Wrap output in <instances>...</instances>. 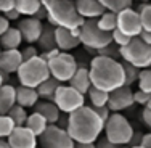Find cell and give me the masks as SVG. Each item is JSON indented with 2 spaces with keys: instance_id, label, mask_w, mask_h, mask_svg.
I'll return each mask as SVG.
<instances>
[{
  "instance_id": "1",
  "label": "cell",
  "mask_w": 151,
  "mask_h": 148,
  "mask_svg": "<svg viewBox=\"0 0 151 148\" xmlns=\"http://www.w3.org/2000/svg\"><path fill=\"white\" fill-rule=\"evenodd\" d=\"M103 124L105 122L98 118L93 108L84 105L68 114L66 132L76 143H95L103 132Z\"/></svg>"
},
{
  "instance_id": "2",
  "label": "cell",
  "mask_w": 151,
  "mask_h": 148,
  "mask_svg": "<svg viewBox=\"0 0 151 148\" xmlns=\"http://www.w3.org/2000/svg\"><path fill=\"white\" fill-rule=\"evenodd\" d=\"M88 76H90V82L93 87L105 90L108 93L124 85L122 63L114 58H108L101 55L93 56L90 66H88Z\"/></svg>"
},
{
  "instance_id": "3",
  "label": "cell",
  "mask_w": 151,
  "mask_h": 148,
  "mask_svg": "<svg viewBox=\"0 0 151 148\" xmlns=\"http://www.w3.org/2000/svg\"><path fill=\"white\" fill-rule=\"evenodd\" d=\"M42 6L47 12L45 19L53 27L79 29L84 23V18L76 12L73 0H42Z\"/></svg>"
},
{
  "instance_id": "4",
  "label": "cell",
  "mask_w": 151,
  "mask_h": 148,
  "mask_svg": "<svg viewBox=\"0 0 151 148\" xmlns=\"http://www.w3.org/2000/svg\"><path fill=\"white\" fill-rule=\"evenodd\" d=\"M16 76H18V81H19V85L35 89L47 77H50V73H48L47 61L40 55H37L31 60L23 61L16 71Z\"/></svg>"
},
{
  "instance_id": "5",
  "label": "cell",
  "mask_w": 151,
  "mask_h": 148,
  "mask_svg": "<svg viewBox=\"0 0 151 148\" xmlns=\"http://www.w3.org/2000/svg\"><path fill=\"white\" fill-rule=\"evenodd\" d=\"M103 132L105 137L109 142L116 143V145H127L130 140L134 127H132L130 121L121 113H111L109 118L103 124Z\"/></svg>"
},
{
  "instance_id": "6",
  "label": "cell",
  "mask_w": 151,
  "mask_h": 148,
  "mask_svg": "<svg viewBox=\"0 0 151 148\" xmlns=\"http://www.w3.org/2000/svg\"><path fill=\"white\" fill-rule=\"evenodd\" d=\"M119 58L122 61L138 68L145 69L151 66V45L142 42L138 37H132L130 42L124 47H119Z\"/></svg>"
},
{
  "instance_id": "7",
  "label": "cell",
  "mask_w": 151,
  "mask_h": 148,
  "mask_svg": "<svg viewBox=\"0 0 151 148\" xmlns=\"http://www.w3.org/2000/svg\"><path fill=\"white\" fill-rule=\"evenodd\" d=\"M79 40L88 52L96 50L111 44V32H105L96 26V19H84L82 26L79 27Z\"/></svg>"
},
{
  "instance_id": "8",
  "label": "cell",
  "mask_w": 151,
  "mask_h": 148,
  "mask_svg": "<svg viewBox=\"0 0 151 148\" xmlns=\"http://www.w3.org/2000/svg\"><path fill=\"white\" fill-rule=\"evenodd\" d=\"M47 66H48V73L53 79H56L60 84H66L71 79V76L76 73L79 64L69 52H60L58 55L47 61Z\"/></svg>"
},
{
  "instance_id": "9",
  "label": "cell",
  "mask_w": 151,
  "mask_h": 148,
  "mask_svg": "<svg viewBox=\"0 0 151 148\" xmlns=\"http://www.w3.org/2000/svg\"><path fill=\"white\" fill-rule=\"evenodd\" d=\"M53 103L58 106V110L64 114H69L76 111L77 108L85 105V95L81 92H77L76 89H73L69 84L64 85L61 84L55 92V97L52 100Z\"/></svg>"
},
{
  "instance_id": "10",
  "label": "cell",
  "mask_w": 151,
  "mask_h": 148,
  "mask_svg": "<svg viewBox=\"0 0 151 148\" xmlns=\"http://www.w3.org/2000/svg\"><path fill=\"white\" fill-rule=\"evenodd\" d=\"M39 148H73L74 140L69 137L66 129L58 127L56 124H48L47 129L37 137Z\"/></svg>"
},
{
  "instance_id": "11",
  "label": "cell",
  "mask_w": 151,
  "mask_h": 148,
  "mask_svg": "<svg viewBox=\"0 0 151 148\" xmlns=\"http://www.w3.org/2000/svg\"><path fill=\"white\" fill-rule=\"evenodd\" d=\"M134 90L129 85H121V87L114 89L113 92L108 93V102L106 106L109 108L111 113H121L124 110L134 106Z\"/></svg>"
},
{
  "instance_id": "12",
  "label": "cell",
  "mask_w": 151,
  "mask_h": 148,
  "mask_svg": "<svg viewBox=\"0 0 151 148\" xmlns=\"http://www.w3.org/2000/svg\"><path fill=\"white\" fill-rule=\"evenodd\" d=\"M116 16H117L116 27L119 31H122L124 34H127L129 37H137V35L140 34L142 24H140V19H138V13H137L132 6L121 10L119 13H116Z\"/></svg>"
},
{
  "instance_id": "13",
  "label": "cell",
  "mask_w": 151,
  "mask_h": 148,
  "mask_svg": "<svg viewBox=\"0 0 151 148\" xmlns=\"http://www.w3.org/2000/svg\"><path fill=\"white\" fill-rule=\"evenodd\" d=\"M18 31H19L23 42H27L29 45H34L37 42L39 35L44 27V21L37 19L34 16H21L18 19Z\"/></svg>"
},
{
  "instance_id": "14",
  "label": "cell",
  "mask_w": 151,
  "mask_h": 148,
  "mask_svg": "<svg viewBox=\"0 0 151 148\" xmlns=\"http://www.w3.org/2000/svg\"><path fill=\"white\" fill-rule=\"evenodd\" d=\"M5 140L10 148H37V137L26 126H16Z\"/></svg>"
},
{
  "instance_id": "15",
  "label": "cell",
  "mask_w": 151,
  "mask_h": 148,
  "mask_svg": "<svg viewBox=\"0 0 151 148\" xmlns=\"http://www.w3.org/2000/svg\"><path fill=\"white\" fill-rule=\"evenodd\" d=\"M55 44L60 52H71L81 45L79 40V29H66V27H55Z\"/></svg>"
},
{
  "instance_id": "16",
  "label": "cell",
  "mask_w": 151,
  "mask_h": 148,
  "mask_svg": "<svg viewBox=\"0 0 151 148\" xmlns=\"http://www.w3.org/2000/svg\"><path fill=\"white\" fill-rule=\"evenodd\" d=\"M21 63H23V56H21L19 48L2 50L0 53V71L2 73H5L6 76L16 73Z\"/></svg>"
},
{
  "instance_id": "17",
  "label": "cell",
  "mask_w": 151,
  "mask_h": 148,
  "mask_svg": "<svg viewBox=\"0 0 151 148\" xmlns=\"http://www.w3.org/2000/svg\"><path fill=\"white\" fill-rule=\"evenodd\" d=\"M74 5L76 12L84 19H96L101 13L106 12L98 0H76Z\"/></svg>"
},
{
  "instance_id": "18",
  "label": "cell",
  "mask_w": 151,
  "mask_h": 148,
  "mask_svg": "<svg viewBox=\"0 0 151 148\" xmlns=\"http://www.w3.org/2000/svg\"><path fill=\"white\" fill-rule=\"evenodd\" d=\"M32 108H34L35 113L42 114L48 124H56L58 118L61 116V111L58 110V106H56L52 100H39Z\"/></svg>"
},
{
  "instance_id": "19",
  "label": "cell",
  "mask_w": 151,
  "mask_h": 148,
  "mask_svg": "<svg viewBox=\"0 0 151 148\" xmlns=\"http://www.w3.org/2000/svg\"><path fill=\"white\" fill-rule=\"evenodd\" d=\"M68 84L71 85L73 89H76L77 92L81 93H87V90L92 87V82H90V76H88V68H82L77 66L76 73L71 76V79L68 81Z\"/></svg>"
},
{
  "instance_id": "20",
  "label": "cell",
  "mask_w": 151,
  "mask_h": 148,
  "mask_svg": "<svg viewBox=\"0 0 151 148\" xmlns=\"http://www.w3.org/2000/svg\"><path fill=\"white\" fill-rule=\"evenodd\" d=\"M15 98H16V105L23 108H32L35 103L39 102V95L37 90L32 87H26V85H19V87H15Z\"/></svg>"
},
{
  "instance_id": "21",
  "label": "cell",
  "mask_w": 151,
  "mask_h": 148,
  "mask_svg": "<svg viewBox=\"0 0 151 148\" xmlns=\"http://www.w3.org/2000/svg\"><path fill=\"white\" fill-rule=\"evenodd\" d=\"M37 50H40L39 53L42 52H47V50H52V48H56V44H55V27L52 24H44L42 27V32L37 39Z\"/></svg>"
},
{
  "instance_id": "22",
  "label": "cell",
  "mask_w": 151,
  "mask_h": 148,
  "mask_svg": "<svg viewBox=\"0 0 151 148\" xmlns=\"http://www.w3.org/2000/svg\"><path fill=\"white\" fill-rule=\"evenodd\" d=\"M23 44V37H21L18 27H8L2 35H0V45L3 50H12V48H19Z\"/></svg>"
},
{
  "instance_id": "23",
  "label": "cell",
  "mask_w": 151,
  "mask_h": 148,
  "mask_svg": "<svg viewBox=\"0 0 151 148\" xmlns=\"http://www.w3.org/2000/svg\"><path fill=\"white\" fill-rule=\"evenodd\" d=\"M13 105H16L15 87L12 84H6L5 82L0 87V114H6Z\"/></svg>"
},
{
  "instance_id": "24",
  "label": "cell",
  "mask_w": 151,
  "mask_h": 148,
  "mask_svg": "<svg viewBox=\"0 0 151 148\" xmlns=\"http://www.w3.org/2000/svg\"><path fill=\"white\" fill-rule=\"evenodd\" d=\"M60 85H61L60 82L50 76V77H47L42 84H39L37 87H35V90H37V95H39L40 100H53L55 92H56V89H58Z\"/></svg>"
},
{
  "instance_id": "25",
  "label": "cell",
  "mask_w": 151,
  "mask_h": 148,
  "mask_svg": "<svg viewBox=\"0 0 151 148\" xmlns=\"http://www.w3.org/2000/svg\"><path fill=\"white\" fill-rule=\"evenodd\" d=\"M24 126H26L29 131L34 134L35 137H39L42 132L47 129V126H48V122L45 121V118L42 116V114H39V113H31V114H27V118H26V122H24Z\"/></svg>"
},
{
  "instance_id": "26",
  "label": "cell",
  "mask_w": 151,
  "mask_h": 148,
  "mask_svg": "<svg viewBox=\"0 0 151 148\" xmlns=\"http://www.w3.org/2000/svg\"><path fill=\"white\" fill-rule=\"evenodd\" d=\"M42 6V0H15V8L21 16H34Z\"/></svg>"
},
{
  "instance_id": "27",
  "label": "cell",
  "mask_w": 151,
  "mask_h": 148,
  "mask_svg": "<svg viewBox=\"0 0 151 148\" xmlns=\"http://www.w3.org/2000/svg\"><path fill=\"white\" fill-rule=\"evenodd\" d=\"M116 24H117V16L113 12H105L96 18V26L105 32H113L116 29Z\"/></svg>"
},
{
  "instance_id": "28",
  "label": "cell",
  "mask_w": 151,
  "mask_h": 148,
  "mask_svg": "<svg viewBox=\"0 0 151 148\" xmlns=\"http://www.w3.org/2000/svg\"><path fill=\"white\" fill-rule=\"evenodd\" d=\"M85 95H88V100H90V106L92 108H96V106H106V102H108V92L105 90H100L96 87H92L87 90V93Z\"/></svg>"
},
{
  "instance_id": "29",
  "label": "cell",
  "mask_w": 151,
  "mask_h": 148,
  "mask_svg": "<svg viewBox=\"0 0 151 148\" xmlns=\"http://www.w3.org/2000/svg\"><path fill=\"white\" fill-rule=\"evenodd\" d=\"M138 13V19L142 24V29L151 31V5L150 3H138L135 10Z\"/></svg>"
},
{
  "instance_id": "30",
  "label": "cell",
  "mask_w": 151,
  "mask_h": 148,
  "mask_svg": "<svg viewBox=\"0 0 151 148\" xmlns=\"http://www.w3.org/2000/svg\"><path fill=\"white\" fill-rule=\"evenodd\" d=\"M98 2L101 3V6L106 12H113V13H119L121 10L134 5V0H98Z\"/></svg>"
},
{
  "instance_id": "31",
  "label": "cell",
  "mask_w": 151,
  "mask_h": 148,
  "mask_svg": "<svg viewBox=\"0 0 151 148\" xmlns=\"http://www.w3.org/2000/svg\"><path fill=\"white\" fill-rule=\"evenodd\" d=\"M6 114H8L10 119L15 122V126H24V122H26V118H27L26 108L19 106V105H13Z\"/></svg>"
},
{
  "instance_id": "32",
  "label": "cell",
  "mask_w": 151,
  "mask_h": 148,
  "mask_svg": "<svg viewBox=\"0 0 151 148\" xmlns=\"http://www.w3.org/2000/svg\"><path fill=\"white\" fill-rule=\"evenodd\" d=\"M121 63H122V71H124V85H129V87H130L132 84L137 82L140 69L135 66H132V64H129V63H125V61H121Z\"/></svg>"
},
{
  "instance_id": "33",
  "label": "cell",
  "mask_w": 151,
  "mask_h": 148,
  "mask_svg": "<svg viewBox=\"0 0 151 148\" xmlns=\"http://www.w3.org/2000/svg\"><path fill=\"white\" fill-rule=\"evenodd\" d=\"M137 84H138V90L151 92V71H150V68L140 69L138 77H137Z\"/></svg>"
},
{
  "instance_id": "34",
  "label": "cell",
  "mask_w": 151,
  "mask_h": 148,
  "mask_svg": "<svg viewBox=\"0 0 151 148\" xmlns=\"http://www.w3.org/2000/svg\"><path fill=\"white\" fill-rule=\"evenodd\" d=\"M15 127V122L10 119L8 114H0V139H6Z\"/></svg>"
},
{
  "instance_id": "35",
  "label": "cell",
  "mask_w": 151,
  "mask_h": 148,
  "mask_svg": "<svg viewBox=\"0 0 151 148\" xmlns=\"http://www.w3.org/2000/svg\"><path fill=\"white\" fill-rule=\"evenodd\" d=\"M96 53L101 56H108V58H114V60H119V47L114 45L113 42L111 44H108L106 47H103V48L96 50Z\"/></svg>"
},
{
  "instance_id": "36",
  "label": "cell",
  "mask_w": 151,
  "mask_h": 148,
  "mask_svg": "<svg viewBox=\"0 0 151 148\" xmlns=\"http://www.w3.org/2000/svg\"><path fill=\"white\" fill-rule=\"evenodd\" d=\"M130 39L132 37H129L127 34H124L122 31H119L116 27L113 32H111V40H113V44L114 45H117V47H124V45H127L129 42H130Z\"/></svg>"
},
{
  "instance_id": "37",
  "label": "cell",
  "mask_w": 151,
  "mask_h": 148,
  "mask_svg": "<svg viewBox=\"0 0 151 148\" xmlns=\"http://www.w3.org/2000/svg\"><path fill=\"white\" fill-rule=\"evenodd\" d=\"M134 103L140 105V106L151 105V92H143V90L134 92Z\"/></svg>"
},
{
  "instance_id": "38",
  "label": "cell",
  "mask_w": 151,
  "mask_h": 148,
  "mask_svg": "<svg viewBox=\"0 0 151 148\" xmlns=\"http://www.w3.org/2000/svg\"><path fill=\"white\" fill-rule=\"evenodd\" d=\"M37 55H39V50H37V47H34V45H27L24 50H21L23 61L31 60V58H34V56H37Z\"/></svg>"
},
{
  "instance_id": "39",
  "label": "cell",
  "mask_w": 151,
  "mask_h": 148,
  "mask_svg": "<svg viewBox=\"0 0 151 148\" xmlns=\"http://www.w3.org/2000/svg\"><path fill=\"white\" fill-rule=\"evenodd\" d=\"M95 148H121V145H116V143L109 142L106 137H101L100 135L95 142Z\"/></svg>"
},
{
  "instance_id": "40",
  "label": "cell",
  "mask_w": 151,
  "mask_h": 148,
  "mask_svg": "<svg viewBox=\"0 0 151 148\" xmlns=\"http://www.w3.org/2000/svg\"><path fill=\"white\" fill-rule=\"evenodd\" d=\"M142 119L146 127H151V105H145L142 111Z\"/></svg>"
},
{
  "instance_id": "41",
  "label": "cell",
  "mask_w": 151,
  "mask_h": 148,
  "mask_svg": "<svg viewBox=\"0 0 151 148\" xmlns=\"http://www.w3.org/2000/svg\"><path fill=\"white\" fill-rule=\"evenodd\" d=\"M93 111L98 114V118L101 119L103 122H105L106 119L109 118V114H111V111H109V108H108V106H96V108H93Z\"/></svg>"
},
{
  "instance_id": "42",
  "label": "cell",
  "mask_w": 151,
  "mask_h": 148,
  "mask_svg": "<svg viewBox=\"0 0 151 148\" xmlns=\"http://www.w3.org/2000/svg\"><path fill=\"white\" fill-rule=\"evenodd\" d=\"M15 8V0H0V13H6Z\"/></svg>"
},
{
  "instance_id": "43",
  "label": "cell",
  "mask_w": 151,
  "mask_h": 148,
  "mask_svg": "<svg viewBox=\"0 0 151 148\" xmlns=\"http://www.w3.org/2000/svg\"><path fill=\"white\" fill-rule=\"evenodd\" d=\"M142 137H143L142 132L134 131V134H132V137H130V140H129V143H127V147H137V145H140V140H142Z\"/></svg>"
},
{
  "instance_id": "44",
  "label": "cell",
  "mask_w": 151,
  "mask_h": 148,
  "mask_svg": "<svg viewBox=\"0 0 151 148\" xmlns=\"http://www.w3.org/2000/svg\"><path fill=\"white\" fill-rule=\"evenodd\" d=\"M137 37H138L142 42H145V44L151 45V31H145V29H142V31H140V34L137 35Z\"/></svg>"
},
{
  "instance_id": "45",
  "label": "cell",
  "mask_w": 151,
  "mask_h": 148,
  "mask_svg": "<svg viewBox=\"0 0 151 148\" xmlns=\"http://www.w3.org/2000/svg\"><path fill=\"white\" fill-rule=\"evenodd\" d=\"M3 16L6 18V19L10 21V23H12V21H18L21 18V15L19 13L16 12V8H13V10H10V12H6V13H3Z\"/></svg>"
},
{
  "instance_id": "46",
  "label": "cell",
  "mask_w": 151,
  "mask_h": 148,
  "mask_svg": "<svg viewBox=\"0 0 151 148\" xmlns=\"http://www.w3.org/2000/svg\"><path fill=\"white\" fill-rule=\"evenodd\" d=\"M8 27H12L10 21L6 19V18L3 16V15H0V35H2V34H3V32H5L6 29H8Z\"/></svg>"
},
{
  "instance_id": "47",
  "label": "cell",
  "mask_w": 151,
  "mask_h": 148,
  "mask_svg": "<svg viewBox=\"0 0 151 148\" xmlns=\"http://www.w3.org/2000/svg\"><path fill=\"white\" fill-rule=\"evenodd\" d=\"M140 147L142 148H151V134H143L142 140H140Z\"/></svg>"
},
{
  "instance_id": "48",
  "label": "cell",
  "mask_w": 151,
  "mask_h": 148,
  "mask_svg": "<svg viewBox=\"0 0 151 148\" xmlns=\"http://www.w3.org/2000/svg\"><path fill=\"white\" fill-rule=\"evenodd\" d=\"M73 148H95V143H76Z\"/></svg>"
},
{
  "instance_id": "49",
  "label": "cell",
  "mask_w": 151,
  "mask_h": 148,
  "mask_svg": "<svg viewBox=\"0 0 151 148\" xmlns=\"http://www.w3.org/2000/svg\"><path fill=\"white\" fill-rule=\"evenodd\" d=\"M6 79H8V76H6L5 73H2V71H0V87H2V85L6 82Z\"/></svg>"
},
{
  "instance_id": "50",
  "label": "cell",
  "mask_w": 151,
  "mask_h": 148,
  "mask_svg": "<svg viewBox=\"0 0 151 148\" xmlns=\"http://www.w3.org/2000/svg\"><path fill=\"white\" fill-rule=\"evenodd\" d=\"M0 148H10L8 142H6L5 139H0Z\"/></svg>"
},
{
  "instance_id": "51",
  "label": "cell",
  "mask_w": 151,
  "mask_h": 148,
  "mask_svg": "<svg viewBox=\"0 0 151 148\" xmlns=\"http://www.w3.org/2000/svg\"><path fill=\"white\" fill-rule=\"evenodd\" d=\"M121 148H142V147H140V145H137V147H127V145H122Z\"/></svg>"
},
{
  "instance_id": "52",
  "label": "cell",
  "mask_w": 151,
  "mask_h": 148,
  "mask_svg": "<svg viewBox=\"0 0 151 148\" xmlns=\"http://www.w3.org/2000/svg\"><path fill=\"white\" fill-rule=\"evenodd\" d=\"M135 2V0H134ZM138 3H150V0H138Z\"/></svg>"
},
{
  "instance_id": "53",
  "label": "cell",
  "mask_w": 151,
  "mask_h": 148,
  "mask_svg": "<svg viewBox=\"0 0 151 148\" xmlns=\"http://www.w3.org/2000/svg\"><path fill=\"white\" fill-rule=\"evenodd\" d=\"M2 50H3V48H2V45H0V53H2Z\"/></svg>"
},
{
  "instance_id": "54",
  "label": "cell",
  "mask_w": 151,
  "mask_h": 148,
  "mask_svg": "<svg viewBox=\"0 0 151 148\" xmlns=\"http://www.w3.org/2000/svg\"><path fill=\"white\" fill-rule=\"evenodd\" d=\"M73 2H76V0H73Z\"/></svg>"
},
{
  "instance_id": "55",
  "label": "cell",
  "mask_w": 151,
  "mask_h": 148,
  "mask_svg": "<svg viewBox=\"0 0 151 148\" xmlns=\"http://www.w3.org/2000/svg\"><path fill=\"white\" fill-rule=\"evenodd\" d=\"M37 148H39V147H37Z\"/></svg>"
}]
</instances>
